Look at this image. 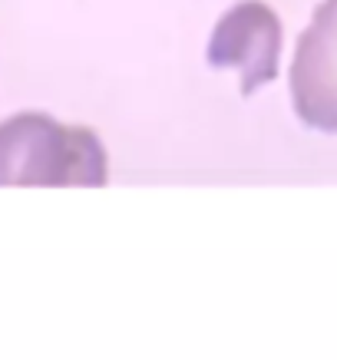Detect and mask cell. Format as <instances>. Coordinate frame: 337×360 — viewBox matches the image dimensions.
<instances>
[{
	"label": "cell",
	"instance_id": "obj_1",
	"mask_svg": "<svg viewBox=\"0 0 337 360\" xmlns=\"http://www.w3.org/2000/svg\"><path fill=\"white\" fill-rule=\"evenodd\" d=\"M109 179L106 149L93 129L46 112H17L0 122V186H80Z\"/></svg>",
	"mask_w": 337,
	"mask_h": 360
},
{
	"label": "cell",
	"instance_id": "obj_2",
	"mask_svg": "<svg viewBox=\"0 0 337 360\" xmlns=\"http://www.w3.org/2000/svg\"><path fill=\"white\" fill-rule=\"evenodd\" d=\"M208 63L215 70H239L241 93L251 96L258 86L278 77L281 63V20L265 0H239L208 40Z\"/></svg>",
	"mask_w": 337,
	"mask_h": 360
},
{
	"label": "cell",
	"instance_id": "obj_3",
	"mask_svg": "<svg viewBox=\"0 0 337 360\" xmlns=\"http://www.w3.org/2000/svg\"><path fill=\"white\" fill-rule=\"evenodd\" d=\"M291 103L305 126L337 132V0H324L298 37Z\"/></svg>",
	"mask_w": 337,
	"mask_h": 360
}]
</instances>
